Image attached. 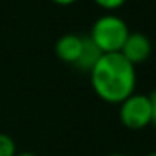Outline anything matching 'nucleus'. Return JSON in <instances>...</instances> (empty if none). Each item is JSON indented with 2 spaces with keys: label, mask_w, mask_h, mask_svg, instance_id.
<instances>
[{
  "label": "nucleus",
  "mask_w": 156,
  "mask_h": 156,
  "mask_svg": "<svg viewBox=\"0 0 156 156\" xmlns=\"http://www.w3.org/2000/svg\"><path fill=\"white\" fill-rule=\"evenodd\" d=\"M119 106V121L131 131H141L151 124V102L148 94L134 92Z\"/></svg>",
  "instance_id": "7ed1b4c3"
},
{
  "label": "nucleus",
  "mask_w": 156,
  "mask_h": 156,
  "mask_svg": "<svg viewBox=\"0 0 156 156\" xmlns=\"http://www.w3.org/2000/svg\"><path fill=\"white\" fill-rule=\"evenodd\" d=\"M84 37L77 34H66L55 42V55L66 64L74 66L82 52Z\"/></svg>",
  "instance_id": "39448f33"
},
{
  "label": "nucleus",
  "mask_w": 156,
  "mask_h": 156,
  "mask_svg": "<svg viewBox=\"0 0 156 156\" xmlns=\"http://www.w3.org/2000/svg\"><path fill=\"white\" fill-rule=\"evenodd\" d=\"M149 102H151V124L156 126V89L151 91V94H148Z\"/></svg>",
  "instance_id": "1a4fd4ad"
},
{
  "label": "nucleus",
  "mask_w": 156,
  "mask_h": 156,
  "mask_svg": "<svg viewBox=\"0 0 156 156\" xmlns=\"http://www.w3.org/2000/svg\"><path fill=\"white\" fill-rule=\"evenodd\" d=\"M17 154V144L14 138L5 133H0V156H15Z\"/></svg>",
  "instance_id": "0eeeda50"
},
{
  "label": "nucleus",
  "mask_w": 156,
  "mask_h": 156,
  "mask_svg": "<svg viewBox=\"0 0 156 156\" xmlns=\"http://www.w3.org/2000/svg\"><path fill=\"white\" fill-rule=\"evenodd\" d=\"M151 51L153 45L148 35L143 34V32H129L119 54L136 67L138 64H143L144 61H148V57L151 55Z\"/></svg>",
  "instance_id": "20e7f679"
},
{
  "label": "nucleus",
  "mask_w": 156,
  "mask_h": 156,
  "mask_svg": "<svg viewBox=\"0 0 156 156\" xmlns=\"http://www.w3.org/2000/svg\"><path fill=\"white\" fill-rule=\"evenodd\" d=\"M91 87L101 101L108 104H121L134 94L136 67L119 52L102 54L89 71Z\"/></svg>",
  "instance_id": "f257e3e1"
},
{
  "label": "nucleus",
  "mask_w": 156,
  "mask_h": 156,
  "mask_svg": "<svg viewBox=\"0 0 156 156\" xmlns=\"http://www.w3.org/2000/svg\"><path fill=\"white\" fill-rule=\"evenodd\" d=\"M15 156H37V154L32 153V151H20V153H17Z\"/></svg>",
  "instance_id": "9b49d317"
},
{
  "label": "nucleus",
  "mask_w": 156,
  "mask_h": 156,
  "mask_svg": "<svg viewBox=\"0 0 156 156\" xmlns=\"http://www.w3.org/2000/svg\"><path fill=\"white\" fill-rule=\"evenodd\" d=\"M128 35L129 29L121 17L114 14H106L92 24L89 39L101 54H114L121 52Z\"/></svg>",
  "instance_id": "f03ea898"
},
{
  "label": "nucleus",
  "mask_w": 156,
  "mask_h": 156,
  "mask_svg": "<svg viewBox=\"0 0 156 156\" xmlns=\"http://www.w3.org/2000/svg\"><path fill=\"white\" fill-rule=\"evenodd\" d=\"M106 156H129V154H124V153H111V154H106Z\"/></svg>",
  "instance_id": "f8f14e48"
},
{
  "label": "nucleus",
  "mask_w": 156,
  "mask_h": 156,
  "mask_svg": "<svg viewBox=\"0 0 156 156\" xmlns=\"http://www.w3.org/2000/svg\"><path fill=\"white\" fill-rule=\"evenodd\" d=\"M146 156H156V151H151V153H148Z\"/></svg>",
  "instance_id": "ddd939ff"
},
{
  "label": "nucleus",
  "mask_w": 156,
  "mask_h": 156,
  "mask_svg": "<svg viewBox=\"0 0 156 156\" xmlns=\"http://www.w3.org/2000/svg\"><path fill=\"white\" fill-rule=\"evenodd\" d=\"M101 52H99V49L96 47L94 44L91 42V39L89 37H84V45H82V52L81 55H79L77 62H76V67L81 69V71H91L92 66L98 62V59L101 57Z\"/></svg>",
  "instance_id": "423d86ee"
},
{
  "label": "nucleus",
  "mask_w": 156,
  "mask_h": 156,
  "mask_svg": "<svg viewBox=\"0 0 156 156\" xmlns=\"http://www.w3.org/2000/svg\"><path fill=\"white\" fill-rule=\"evenodd\" d=\"M92 2L104 10H116L126 4V0H92Z\"/></svg>",
  "instance_id": "6e6552de"
},
{
  "label": "nucleus",
  "mask_w": 156,
  "mask_h": 156,
  "mask_svg": "<svg viewBox=\"0 0 156 156\" xmlns=\"http://www.w3.org/2000/svg\"><path fill=\"white\" fill-rule=\"evenodd\" d=\"M51 2H54L55 5H62V7H66V5H72V4H76L77 0H51Z\"/></svg>",
  "instance_id": "9d476101"
}]
</instances>
